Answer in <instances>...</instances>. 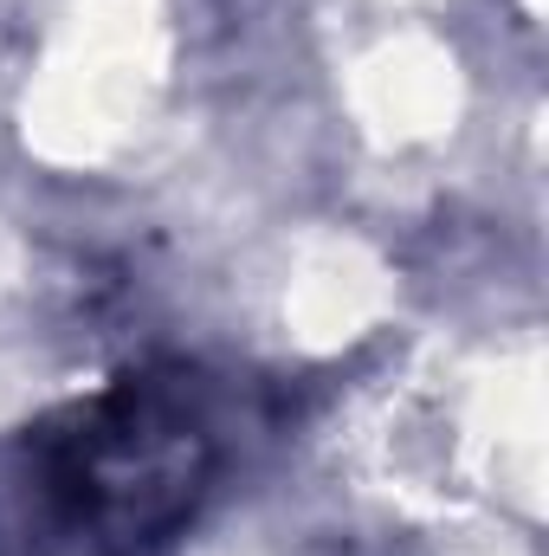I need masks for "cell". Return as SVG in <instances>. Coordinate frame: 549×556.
Here are the masks:
<instances>
[{
    "label": "cell",
    "mask_w": 549,
    "mask_h": 556,
    "mask_svg": "<svg viewBox=\"0 0 549 556\" xmlns=\"http://www.w3.org/2000/svg\"><path fill=\"white\" fill-rule=\"evenodd\" d=\"M201 363H142L0 446V556H168L227 479Z\"/></svg>",
    "instance_id": "cell-1"
}]
</instances>
